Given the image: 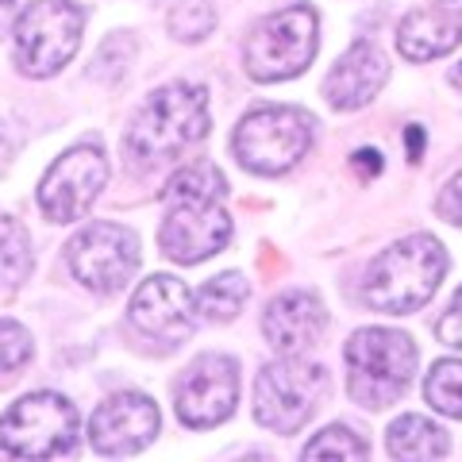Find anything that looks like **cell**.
<instances>
[{
    "instance_id": "obj_1",
    "label": "cell",
    "mask_w": 462,
    "mask_h": 462,
    "mask_svg": "<svg viewBox=\"0 0 462 462\" xmlns=\"http://www.w3.org/2000/svg\"><path fill=\"white\" fill-rule=\"evenodd\" d=\"M447 273V251L436 236H409L385 247L363 282V297L370 309L409 316L436 297Z\"/></svg>"
},
{
    "instance_id": "obj_2",
    "label": "cell",
    "mask_w": 462,
    "mask_h": 462,
    "mask_svg": "<svg viewBox=\"0 0 462 462\" xmlns=\"http://www.w3.org/2000/svg\"><path fill=\"white\" fill-rule=\"evenodd\" d=\"M208 135V97L197 85L173 81L154 89L127 132V154L135 162H162Z\"/></svg>"
},
{
    "instance_id": "obj_3",
    "label": "cell",
    "mask_w": 462,
    "mask_h": 462,
    "mask_svg": "<svg viewBox=\"0 0 462 462\" xmlns=\"http://www.w3.org/2000/svg\"><path fill=\"white\" fill-rule=\"evenodd\" d=\"M420 351L393 328H363L346 339V370H351V397L366 409L393 404L416 378Z\"/></svg>"
},
{
    "instance_id": "obj_4",
    "label": "cell",
    "mask_w": 462,
    "mask_h": 462,
    "mask_svg": "<svg viewBox=\"0 0 462 462\" xmlns=\"http://www.w3.org/2000/svg\"><path fill=\"white\" fill-rule=\"evenodd\" d=\"M85 12L74 0H32L16 16V66L27 78H51L81 47Z\"/></svg>"
},
{
    "instance_id": "obj_5",
    "label": "cell",
    "mask_w": 462,
    "mask_h": 462,
    "mask_svg": "<svg viewBox=\"0 0 462 462\" xmlns=\"http://www.w3.org/2000/svg\"><path fill=\"white\" fill-rule=\"evenodd\" d=\"M78 409L62 393H27L0 416V455L54 458L78 447Z\"/></svg>"
},
{
    "instance_id": "obj_6",
    "label": "cell",
    "mask_w": 462,
    "mask_h": 462,
    "mask_svg": "<svg viewBox=\"0 0 462 462\" xmlns=\"http://www.w3.org/2000/svg\"><path fill=\"white\" fill-rule=\"evenodd\" d=\"M312 147V116L285 105L254 108L239 120L231 151L251 173H285Z\"/></svg>"
},
{
    "instance_id": "obj_7",
    "label": "cell",
    "mask_w": 462,
    "mask_h": 462,
    "mask_svg": "<svg viewBox=\"0 0 462 462\" xmlns=\"http://www.w3.org/2000/svg\"><path fill=\"white\" fill-rule=\"evenodd\" d=\"M328 393V370L305 363V358L289 355L278 358V363L263 366L254 385V420L278 431V436H289V431L305 428L312 420L316 404Z\"/></svg>"
},
{
    "instance_id": "obj_8",
    "label": "cell",
    "mask_w": 462,
    "mask_h": 462,
    "mask_svg": "<svg viewBox=\"0 0 462 462\" xmlns=\"http://www.w3.org/2000/svg\"><path fill=\"white\" fill-rule=\"evenodd\" d=\"M320 20L309 5H293L266 16L247 39V74L254 81H285L305 74L316 58Z\"/></svg>"
},
{
    "instance_id": "obj_9",
    "label": "cell",
    "mask_w": 462,
    "mask_h": 462,
    "mask_svg": "<svg viewBox=\"0 0 462 462\" xmlns=\"http://www.w3.org/2000/svg\"><path fill=\"white\" fill-rule=\"evenodd\" d=\"M69 270L93 293H116L135 278L139 270V236L124 224H89L69 239Z\"/></svg>"
},
{
    "instance_id": "obj_10",
    "label": "cell",
    "mask_w": 462,
    "mask_h": 462,
    "mask_svg": "<svg viewBox=\"0 0 462 462\" xmlns=\"http://www.w3.org/2000/svg\"><path fill=\"white\" fill-rule=\"evenodd\" d=\"M108 185V158L97 143L69 147L62 158H54L51 170L42 173L39 205L54 224H74L78 216L89 212V205Z\"/></svg>"
},
{
    "instance_id": "obj_11",
    "label": "cell",
    "mask_w": 462,
    "mask_h": 462,
    "mask_svg": "<svg viewBox=\"0 0 462 462\" xmlns=\"http://www.w3.org/2000/svg\"><path fill=\"white\" fill-rule=\"evenodd\" d=\"M239 401V366L227 355H200L197 363L181 374L173 389L181 424L189 428H216L236 412Z\"/></svg>"
},
{
    "instance_id": "obj_12",
    "label": "cell",
    "mask_w": 462,
    "mask_h": 462,
    "mask_svg": "<svg viewBox=\"0 0 462 462\" xmlns=\"http://www.w3.org/2000/svg\"><path fill=\"white\" fill-rule=\"evenodd\" d=\"M170 205L173 208L158 231L166 258L193 266L200 258L224 251V243L231 239V216L227 208H220V200H170Z\"/></svg>"
},
{
    "instance_id": "obj_13",
    "label": "cell",
    "mask_w": 462,
    "mask_h": 462,
    "mask_svg": "<svg viewBox=\"0 0 462 462\" xmlns=\"http://www.w3.org/2000/svg\"><path fill=\"white\" fill-rule=\"evenodd\" d=\"M158 436V409L143 393H116L93 412L89 439L97 455H135Z\"/></svg>"
},
{
    "instance_id": "obj_14",
    "label": "cell",
    "mask_w": 462,
    "mask_h": 462,
    "mask_svg": "<svg viewBox=\"0 0 462 462\" xmlns=\"http://www.w3.org/2000/svg\"><path fill=\"white\" fill-rule=\"evenodd\" d=\"M132 320L143 336L162 339V343H178L197 328V305L193 293L185 289V282L154 273L139 285V293L132 297Z\"/></svg>"
},
{
    "instance_id": "obj_15",
    "label": "cell",
    "mask_w": 462,
    "mask_h": 462,
    "mask_svg": "<svg viewBox=\"0 0 462 462\" xmlns=\"http://www.w3.org/2000/svg\"><path fill=\"white\" fill-rule=\"evenodd\" d=\"M385 78H389V58L374 47V42L363 39V42H355L336 66H331V74L324 81V93L331 100V108L355 112V108L370 105V100L382 93Z\"/></svg>"
},
{
    "instance_id": "obj_16",
    "label": "cell",
    "mask_w": 462,
    "mask_h": 462,
    "mask_svg": "<svg viewBox=\"0 0 462 462\" xmlns=\"http://www.w3.org/2000/svg\"><path fill=\"white\" fill-rule=\"evenodd\" d=\"M328 324L324 300L312 289H289L282 293L263 316V336L270 346H278L282 355H300L305 346L320 339V331Z\"/></svg>"
},
{
    "instance_id": "obj_17",
    "label": "cell",
    "mask_w": 462,
    "mask_h": 462,
    "mask_svg": "<svg viewBox=\"0 0 462 462\" xmlns=\"http://www.w3.org/2000/svg\"><path fill=\"white\" fill-rule=\"evenodd\" d=\"M462 42V8H420L404 16L397 27V51L409 62H431V58L451 54Z\"/></svg>"
},
{
    "instance_id": "obj_18",
    "label": "cell",
    "mask_w": 462,
    "mask_h": 462,
    "mask_svg": "<svg viewBox=\"0 0 462 462\" xmlns=\"http://www.w3.org/2000/svg\"><path fill=\"white\" fill-rule=\"evenodd\" d=\"M389 455L401 458V462H412V458H447L451 451V439H447V431L439 424L424 420V416H397L393 428H389Z\"/></svg>"
},
{
    "instance_id": "obj_19",
    "label": "cell",
    "mask_w": 462,
    "mask_h": 462,
    "mask_svg": "<svg viewBox=\"0 0 462 462\" xmlns=\"http://www.w3.org/2000/svg\"><path fill=\"white\" fill-rule=\"evenodd\" d=\"M227 178L212 162H189L181 166L166 185V200H224Z\"/></svg>"
},
{
    "instance_id": "obj_20",
    "label": "cell",
    "mask_w": 462,
    "mask_h": 462,
    "mask_svg": "<svg viewBox=\"0 0 462 462\" xmlns=\"http://www.w3.org/2000/svg\"><path fill=\"white\" fill-rule=\"evenodd\" d=\"M243 300H247V282H243V273H220V278H212L200 285V293H193V305L200 316H208V320L224 324L231 320Z\"/></svg>"
},
{
    "instance_id": "obj_21",
    "label": "cell",
    "mask_w": 462,
    "mask_h": 462,
    "mask_svg": "<svg viewBox=\"0 0 462 462\" xmlns=\"http://www.w3.org/2000/svg\"><path fill=\"white\" fill-rule=\"evenodd\" d=\"M32 270V243L20 220L0 212V285H20Z\"/></svg>"
},
{
    "instance_id": "obj_22",
    "label": "cell",
    "mask_w": 462,
    "mask_h": 462,
    "mask_svg": "<svg viewBox=\"0 0 462 462\" xmlns=\"http://www.w3.org/2000/svg\"><path fill=\"white\" fill-rule=\"evenodd\" d=\"M424 397L436 412L462 420V358H443L431 366L424 382Z\"/></svg>"
},
{
    "instance_id": "obj_23",
    "label": "cell",
    "mask_w": 462,
    "mask_h": 462,
    "mask_svg": "<svg viewBox=\"0 0 462 462\" xmlns=\"http://www.w3.org/2000/svg\"><path fill=\"white\" fill-rule=\"evenodd\" d=\"M370 447L355 436L351 428L343 424H331L305 447V458H343V462H355V458H366Z\"/></svg>"
},
{
    "instance_id": "obj_24",
    "label": "cell",
    "mask_w": 462,
    "mask_h": 462,
    "mask_svg": "<svg viewBox=\"0 0 462 462\" xmlns=\"http://www.w3.org/2000/svg\"><path fill=\"white\" fill-rule=\"evenodd\" d=\"M32 358V336L16 320H0V374L20 370Z\"/></svg>"
},
{
    "instance_id": "obj_25",
    "label": "cell",
    "mask_w": 462,
    "mask_h": 462,
    "mask_svg": "<svg viewBox=\"0 0 462 462\" xmlns=\"http://www.w3.org/2000/svg\"><path fill=\"white\" fill-rule=\"evenodd\" d=\"M212 20L216 16H212V8L205 5V0H189V5H181L170 16V32L178 35V39H185V42H193V39L212 32Z\"/></svg>"
},
{
    "instance_id": "obj_26",
    "label": "cell",
    "mask_w": 462,
    "mask_h": 462,
    "mask_svg": "<svg viewBox=\"0 0 462 462\" xmlns=\"http://www.w3.org/2000/svg\"><path fill=\"white\" fill-rule=\"evenodd\" d=\"M436 212L443 216L447 224H455V227H462V170L455 173L451 181L443 185V193H439V200H436Z\"/></svg>"
},
{
    "instance_id": "obj_27",
    "label": "cell",
    "mask_w": 462,
    "mask_h": 462,
    "mask_svg": "<svg viewBox=\"0 0 462 462\" xmlns=\"http://www.w3.org/2000/svg\"><path fill=\"white\" fill-rule=\"evenodd\" d=\"M436 336H439L447 346H455V351H462V289L455 293L451 309L443 312V320L436 324Z\"/></svg>"
},
{
    "instance_id": "obj_28",
    "label": "cell",
    "mask_w": 462,
    "mask_h": 462,
    "mask_svg": "<svg viewBox=\"0 0 462 462\" xmlns=\"http://www.w3.org/2000/svg\"><path fill=\"white\" fill-rule=\"evenodd\" d=\"M355 158H358V166H363L366 173H378L382 170V154L378 151H358Z\"/></svg>"
},
{
    "instance_id": "obj_29",
    "label": "cell",
    "mask_w": 462,
    "mask_h": 462,
    "mask_svg": "<svg viewBox=\"0 0 462 462\" xmlns=\"http://www.w3.org/2000/svg\"><path fill=\"white\" fill-rule=\"evenodd\" d=\"M16 20V0H0V35H5V27Z\"/></svg>"
},
{
    "instance_id": "obj_30",
    "label": "cell",
    "mask_w": 462,
    "mask_h": 462,
    "mask_svg": "<svg viewBox=\"0 0 462 462\" xmlns=\"http://www.w3.org/2000/svg\"><path fill=\"white\" fill-rule=\"evenodd\" d=\"M420 143H424V132H416V124L409 127V158L416 162V154H420Z\"/></svg>"
},
{
    "instance_id": "obj_31",
    "label": "cell",
    "mask_w": 462,
    "mask_h": 462,
    "mask_svg": "<svg viewBox=\"0 0 462 462\" xmlns=\"http://www.w3.org/2000/svg\"><path fill=\"white\" fill-rule=\"evenodd\" d=\"M451 85H455V89H458V93H462V62H458V66H455V69H451Z\"/></svg>"
}]
</instances>
